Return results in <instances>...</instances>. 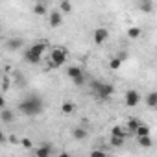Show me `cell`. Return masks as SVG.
Listing matches in <instances>:
<instances>
[{"mask_svg": "<svg viewBox=\"0 0 157 157\" xmlns=\"http://www.w3.org/2000/svg\"><path fill=\"white\" fill-rule=\"evenodd\" d=\"M72 83H74L76 87H82V85H85V83H87V76L83 74V76H78V78H74V80H72Z\"/></svg>", "mask_w": 157, "mask_h": 157, "instance_id": "26", "label": "cell"}, {"mask_svg": "<svg viewBox=\"0 0 157 157\" xmlns=\"http://www.w3.org/2000/svg\"><path fill=\"white\" fill-rule=\"evenodd\" d=\"M142 126V122H140V118H137V117H129L128 118V122H126V131L129 133V135H135L137 133V129Z\"/></svg>", "mask_w": 157, "mask_h": 157, "instance_id": "8", "label": "cell"}, {"mask_svg": "<svg viewBox=\"0 0 157 157\" xmlns=\"http://www.w3.org/2000/svg\"><path fill=\"white\" fill-rule=\"evenodd\" d=\"M59 157H72V155H70V153H67V151H61V153H59Z\"/></svg>", "mask_w": 157, "mask_h": 157, "instance_id": "33", "label": "cell"}, {"mask_svg": "<svg viewBox=\"0 0 157 157\" xmlns=\"http://www.w3.org/2000/svg\"><path fill=\"white\" fill-rule=\"evenodd\" d=\"M129 133L126 131V128H122V126H113L111 128V137H122V139H126Z\"/></svg>", "mask_w": 157, "mask_h": 157, "instance_id": "17", "label": "cell"}, {"mask_svg": "<svg viewBox=\"0 0 157 157\" xmlns=\"http://www.w3.org/2000/svg\"><path fill=\"white\" fill-rule=\"evenodd\" d=\"M76 111V104L72 102V100H65L63 104H61V113L63 115H72Z\"/></svg>", "mask_w": 157, "mask_h": 157, "instance_id": "13", "label": "cell"}, {"mask_svg": "<svg viewBox=\"0 0 157 157\" xmlns=\"http://www.w3.org/2000/svg\"><path fill=\"white\" fill-rule=\"evenodd\" d=\"M87 128L85 126H78V128H72V131H70V135H72V139L74 140H83L85 137H87Z\"/></svg>", "mask_w": 157, "mask_h": 157, "instance_id": "10", "label": "cell"}, {"mask_svg": "<svg viewBox=\"0 0 157 157\" xmlns=\"http://www.w3.org/2000/svg\"><path fill=\"white\" fill-rule=\"evenodd\" d=\"M128 56H129V54H128V52H126V50H120V52H118V54H117V56H115V57H118V59H120V61H122V63H124V61H126V59H128Z\"/></svg>", "mask_w": 157, "mask_h": 157, "instance_id": "30", "label": "cell"}, {"mask_svg": "<svg viewBox=\"0 0 157 157\" xmlns=\"http://www.w3.org/2000/svg\"><path fill=\"white\" fill-rule=\"evenodd\" d=\"M21 146H22L24 150H30V148H33V142H32L28 137H22V139H21Z\"/></svg>", "mask_w": 157, "mask_h": 157, "instance_id": "29", "label": "cell"}, {"mask_svg": "<svg viewBox=\"0 0 157 157\" xmlns=\"http://www.w3.org/2000/svg\"><path fill=\"white\" fill-rule=\"evenodd\" d=\"M140 104V93L137 89H128L124 94V105L126 107H137Z\"/></svg>", "mask_w": 157, "mask_h": 157, "instance_id": "4", "label": "cell"}, {"mask_svg": "<svg viewBox=\"0 0 157 157\" xmlns=\"http://www.w3.org/2000/svg\"><path fill=\"white\" fill-rule=\"evenodd\" d=\"M0 118H2V122L4 124H11L13 120H15V115H13V111L11 109H2V111H0Z\"/></svg>", "mask_w": 157, "mask_h": 157, "instance_id": "14", "label": "cell"}, {"mask_svg": "<svg viewBox=\"0 0 157 157\" xmlns=\"http://www.w3.org/2000/svg\"><path fill=\"white\" fill-rule=\"evenodd\" d=\"M137 144H139L140 148L148 150V148L153 146V140H151V137H140V139H137Z\"/></svg>", "mask_w": 157, "mask_h": 157, "instance_id": "19", "label": "cell"}, {"mask_svg": "<svg viewBox=\"0 0 157 157\" xmlns=\"http://www.w3.org/2000/svg\"><path fill=\"white\" fill-rule=\"evenodd\" d=\"M139 10L140 11H144V13H151L153 11V2L151 0H139Z\"/></svg>", "mask_w": 157, "mask_h": 157, "instance_id": "15", "label": "cell"}, {"mask_svg": "<svg viewBox=\"0 0 157 157\" xmlns=\"http://www.w3.org/2000/svg\"><path fill=\"white\" fill-rule=\"evenodd\" d=\"M57 10H59L63 15H65V13H70V11H72V4L68 2V0H63V2H59V8H57Z\"/></svg>", "mask_w": 157, "mask_h": 157, "instance_id": "23", "label": "cell"}, {"mask_svg": "<svg viewBox=\"0 0 157 157\" xmlns=\"http://www.w3.org/2000/svg\"><path fill=\"white\" fill-rule=\"evenodd\" d=\"M124 142H126V139H122V137H111V139H109V144H111L113 148H122Z\"/></svg>", "mask_w": 157, "mask_h": 157, "instance_id": "24", "label": "cell"}, {"mask_svg": "<svg viewBox=\"0 0 157 157\" xmlns=\"http://www.w3.org/2000/svg\"><path fill=\"white\" fill-rule=\"evenodd\" d=\"M150 133H151V131H150V126H146V124H142V126H140V128L137 129V133H135V137H137V139H140V137H150Z\"/></svg>", "mask_w": 157, "mask_h": 157, "instance_id": "21", "label": "cell"}, {"mask_svg": "<svg viewBox=\"0 0 157 157\" xmlns=\"http://www.w3.org/2000/svg\"><path fill=\"white\" fill-rule=\"evenodd\" d=\"M48 22H50L52 28H59V26L63 24V13H61L59 10L50 11V15H48Z\"/></svg>", "mask_w": 157, "mask_h": 157, "instance_id": "7", "label": "cell"}, {"mask_svg": "<svg viewBox=\"0 0 157 157\" xmlns=\"http://www.w3.org/2000/svg\"><path fill=\"white\" fill-rule=\"evenodd\" d=\"M6 140H8V139H6V133H2V135H0V142L6 144Z\"/></svg>", "mask_w": 157, "mask_h": 157, "instance_id": "32", "label": "cell"}, {"mask_svg": "<svg viewBox=\"0 0 157 157\" xmlns=\"http://www.w3.org/2000/svg\"><path fill=\"white\" fill-rule=\"evenodd\" d=\"M96 94H98V98H102V100H109V98L115 94V85L109 83V82H104L102 87H100V91H98Z\"/></svg>", "mask_w": 157, "mask_h": 157, "instance_id": "5", "label": "cell"}, {"mask_svg": "<svg viewBox=\"0 0 157 157\" xmlns=\"http://www.w3.org/2000/svg\"><path fill=\"white\" fill-rule=\"evenodd\" d=\"M10 142H13V144H21V139H19L17 135H11V137H10Z\"/></svg>", "mask_w": 157, "mask_h": 157, "instance_id": "31", "label": "cell"}, {"mask_svg": "<svg viewBox=\"0 0 157 157\" xmlns=\"http://www.w3.org/2000/svg\"><path fill=\"white\" fill-rule=\"evenodd\" d=\"M22 44H24V41L19 39V37H13V39L6 41V48L8 50H19V48H22Z\"/></svg>", "mask_w": 157, "mask_h": 157, "instance_id": "12", "label": "cell"}, {"mask_svg": "<svg viewBox=\"0 0 157 157\" xmlns=\"http://www.w3.org/2000/svg\"><path fill=\"white\" fill-rule=\"evenodd\" d=\"M46 46H48V41H35L24 52V61L30 63V65H39L41 59H43V54H44Z\"/></svg>", "mask_w": 157, "mask_h": 157, "instance_id": "2", "label": "cell"}, {"mask_svg": "<svg viewBox=\"0 0 157 157\" xmlns=\"http://www.w3.org/2000/svg\"><path fill=\"white\" fill-rule=\"evenodd\" d=\"M93 39H94V44H104V43L109 39V30H107L105 26H100V28H96V30H94V35H93Z\"/></svg>", "mask_w": 157, "mask_h": 157, "instance_id": "6", "label": "cell"}, {"mask_svg": "<svg viewBox=\"0 0 157 157\" xmlns=\"http://www.w3.org/2000/svg\"><path fill=\"white\" fill-rule=\"evenodd\" d=\"M33 13H35V15H50V13H48V6H46L44 2H37V4L33 6Z\"/></svg>", "mask_w": 157, "mask_h": 157, "instance_id": "18", "label": "cell"}, {"mask_svg": "<svg viewBox=\"0 0 157 157\" xmlns=\"http://www.w3.org/2000/svg\"><path fill=\"white\" fill-rule=\"evenodd\" d=\"M89 157H109V153L104 148H93L89 151Z\"/></svg>", "mask_w": 157, "mask_h": 157, "instance_id": "22", "label": "cell"}, {"mask_svg": "<svg viewBox=\"0 0 157 157\" xmlns=\"http://www.w3.org/2000/svg\"><path fill=\"white\" fill-rule=\"evenodd\" d=\"M102 83H104V82H100V80H91V82H89V89H91V91H93V93L96 94V93L100 91Z\"/></svg>", "mask_w": 157, "mask_h": 157, "instance_id": "25", "label": "cell"}, {"mask_svg": "<svg viewBox=\"0 0 157 157\" xmlns=\"http://www.w3.org/2000/svg\"><path fill=\"white\" fill-rule=\"evenodd\" d=\"M122 67V61L118 59V57H113V59H109V68L111 70H118Z\"/></svg>", "mask_w": 157, "mask_h": 157, "instance_id": "27", "label": "cell"}, {"mask_svg": "<svg viewBox=\"0 0 157 157\" xmlns=\"http://www.w3.org/2000/svg\"><path fill=\"white\" fill-rule=\"evenodd\" d=\"M48 63L52 68H57L61 67L63 63H67V50L63 46H57V48H52L50 56H48Z\"/></svg>", "mask_w": 157, "mask_h": 157, "instance_id": "3", "label": "cell"}, {"mask_svg": "<svg viewBox=\"0 0 157 157\" xmlns=\"http://www.w3.org/2000/svg\"><path fill=\"white\" fill-rule=\"evenodd\" d=\"M17 109H19L24 117H37V115H41V113L44 111V102H43V98H41L39 94L32 93V94H28L26 98H22V100L19 102Z\"/></svg>", "mask_w": 157, "mask_h": 157, "instance_id": "1", "label": "cell"}, {"mask_svg": "<svg viewBox=\"0 0 157 157\" xmlns=\"http://www.w3.org/2000/svg\"><path fill=\"white\" fill-rule=\"evenodd\" d=\"M52 150H54V146L50 142H43V144H39L35 148V157H50Z\"/></svg>", "mask_w": 157, "mask_h": 157, "instance_id": "9", "label": "cell"}, {"mask_svg": "<svg viewBox=\"0 0 157 157\" xmlns=\"http://www.w3.org/2000/svg\"><path fill=\"white\" fill-rule=\"evenodd\" d=\"M83 74H85L83 68H82V67H78V65H72V67L67 68V76L70 78V80H74V78H78V76H83Z\"/></svg>", "mask_w": 157, "mask_h": 157, "instance_id": "11", "label": "cell"}, {"mask_svg": "<svg viewBox=\"0 0 157 157\" xmlns=\"http://www.w3.org/2000/svg\"><path fill=\"white\" fill-rule=\"evenodd\" d=\"M10 91V78H8V74H4L2 76V94H6Z\"/></svg>", "mask_w": 157, "mask_h": 157, "instance_id": "28", "label": "cell"}, {"mask_svg": "<svg viewBox=\"0 0 157 157\" xmlns=\"http://www.w3.org/2000/svg\"><path fill=\"white\" fill-rule=\"evenodd\" d=\"M144 102H146V105H148V107L155 109V107H157V91H151V93H148Z\"/></svg>", "mask_w": 157, "mask_h": 157, "instance_id": "16", "label": "cell"}, {"mask_svg": "<svg viewBox=\"0 0 157 157\" xmlns=\"http://www.w3.org/2000/svg\"><path fill=\"white\" fill-rule=\"evenodd\" d=\"M155 111H157V107H155Z\"/></svg>", "mask_w": 157, "mask_h": 157, "instance_id": "34", "label": "cell"}, {"mask_svg": "<svg viewBox=\"0 0 157 157\" xmlns=\"http://www.w3.org/2000/svg\"><path fill=\"white\" fill-rule=\"evenodd\" d=\"M140 33H142V30H140L139 26H131V28H128V37H129V39H139Z\"/></svg>", "mask_w": 157, "mask_h": 157, "instance_id": "20", "label": "cell"}]
</instances>
